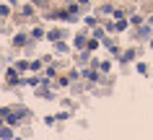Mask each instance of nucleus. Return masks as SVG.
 <instances>
[{
	"label": "nucleus",
	"mask_w": 153,
	"mask_h": 140,
	"mask_svg": "<svg viewBox=\"0 0 153 140\" xmlns=\"http://www.w3.org/2000/svg\"><path fill=\"white\" fill-rule=\"evenodd\" d=\"M5 78H8V83H18V81H16V73H13V70H8V73H5Z\"/></svg>",
	"instance_id": "f257e3e1"
},
{
	"label": "nucleus",
	"mask_w": 153,
	"mask_h": 140,
	"mask_svg": "<svg viewBox=\"0 0 153 140\" xmlns=\"http://www.w3.org/2000/svg\"><path fill=\"white\" fill-rule=\"evenodd\" d=\"M16 44H18V47H21V44H26V36H24V34H18V36H16Z\"/></svg>",
	"instance_id": "f03ea898"
}]
</instances>
